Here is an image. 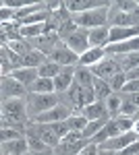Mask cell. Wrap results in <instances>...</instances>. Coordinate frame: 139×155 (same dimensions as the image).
<instances>
[{"instance_id":"cell-14","label":"cell","mask_w":139,"mask_h":155,"mask_svg":"<svg viewBox=\"0 0 139 155\" xmlns=\"http://www.w3.org/2000/svg\"><path fill=\"white\" fill-rule=\"evenodd\" d=\"M2 114L9 116H27V101L23 97H12L2 101Z\"/></svg>"},{"instance_id":"cell-35","label":"cell","mask_w":139,"mask_h":155,"mask_svg":"<svg viewBox=\"0 0 139 155\" xmlns=\"http://www.w3.org/2000/svg\"><path fill=\"white\" fill-rule=\"evenodd\" d=\"M85 137H83V132H75V130H71L60 143H64V145H75V143H79V141H83Z\"/></svg>"},{"instance_id":"cell-25","label":"cell","mask_w":139,"mask_h":155,"mask_svg":"<svg viewBox=\"0 0 139 155\" xmlns=\"http://www.w3.org/2000/svg\"><path fill=\"white\" fill-rule=\"evenodd\" d=\"M87 124H89V120L85 118L83 114H71L69 118H67V126H69V130H75V132H83Z\"/></svg>"},{"instance_id":"cell-36","label":"cell","mask_w":139,"mask_h":155,"mask_svg":"<svg viewBox=\"0 0 139 155\" xmlns=\"http://www.w3.org/2000/svg\"><path fill=\"white\" fill-rule=\"evenodd\" d=\"M120 93H123V95H131V93H139V79H137V81H127Z\"/></svg>"},{"instance_id":"cell-19","label":"cell","mask_w":139,"mask_h":155,"mask_svg":"<svg viewBox=\"0 0 139 155\" xmlns=\"http://www.w3.org/2000/svg\"><path fill=\"white\" fill-rule=\"evenodd\" d=\"M104 56H106V50H102V48H89L83 56H79V64L77 66H96L98 62H102L104 60Z\"/></svg>"},{"instance_id":"cell-10","label":"cell","mask_w":139,"mask_h":155,"mask_svg":"<svg viewBox=\"0 0 139 155\" xmlns=\"http://www.w3.org/2000/svg\"><path fill=\"white\" fill-rule=\"evenodd\" d=\"M75 71H77V66H62L60 74L54 79V89H56V93H67L71 89V85L75 83Z\"/></svg>"},{"instance_id":"cell-13","label":"cell","mask_w":139,"mask_h":155,"mask_svg":"<svg viewBox=\"0 0 139 155\" xmlns=\"http://www.w3.org/2000/svg\"><path fill=\"white\" fill-rule=\"evenodd\" d=\"M133 52H139V37L120 41V44H110L106 48V54H112V56H125V54H133Z\"/></svg>"},{"instance_id":"cell-18","label":"cell","mask_w":139,"mask_h":155,"mask_svg":"<svg viewBox=\"0 0 139 155\" xmlns=\"http://www.w3.org/2000/svg\"><path fill=\"white\" fill-rule=\"evenodd\" d=\"M11 77H12V79H17L21 85H25V87L29 89V87H31V85L40 79V72H37V68H25V66H23V68L12 71Z\"/></svg>"},{"instance_id":"cell-28","label":"cell","mask_w":139,"mask_h":155,"mask_svg":"<svg viewBox=\"0 0 139 155\" xmlns=\"http://www.w3.org/2000/svg\"><path fill=\"white\" fill-rule=\"evenodd\" d=\"M27 137V143H29V153H40V151H46L48 149V145L42 141V139H37L35 134H25Z\"/></svg>"},{"instance_id":"cell-8","label":"cell","mask_w":139,"mask_h":155,"mask_svg":"<svg viewBox=\"0 0 139 155\" xmlns=\"http://www.w3.org/2000/svg\"><path fill=\"white\" fill-rule=\"evenodd\" d=\"M135 141H139V134L135 130L131 132H123V134H118L114 139H108L106 143L100 145V149H108V151H123V149H127L129 145H133Z\"/></svg>"},{"instance_id":"cell-2","label":"cell","mask_w":139,"mask_h":155,"mask_svg":"<svg viewBox=\"0 0 139 155\" xmlns=\"http://www.w3.org/2000/svg\"><path fill=\"white\" fill-rule=\"evenodd\" d=\"M108 12H110V2L106 6L81 12V15H75V23H77V27L87 29V31L96 29V27H104V25H108Z\"/></svg>"},{"instance_id":"cell-6","label":"cell","mask_w":139,"mask_h":155,"mask_svg":"<svg viewBox=\"0 0 139 155\" xmlns=\"http://www.w3.org/2000/svg\"><path fill=\"white\" fill-rule=\"evenodd\" d=\"M92 72L93 77H98V79H102V81H108L110 83V79L118 74V72H125L120 68V64L116 62L114 58H104L102 62H98L96 66H92Z\"/></svg>"},{"instance_id":"cell-9","label":"cell","mask_w":139,"mask_h":155,"mask_svg":"<svg viewBox=\"0 0 139 155\" xmlns=\"http://www.w3.org/2000/svg\"><path fill=\"white\" fill-rule=\"evenodd\" d=\"M29 93L27 87L21 85L12 77H2V101L4 99H12V97H25Z\"/></svg>"},{"instance_id":"cell-43","label":"cell","mask_w":139,"mask_h":155,"mask_svg":"<svg viewBox=\"0 0 139 155\" xmlns=\"http://www.w3.org/2000/svg\"><path fill=\"white\" fill-rule=\"evenodd\" d=\"M27 155H31V153H27Z\"/></svg>"},{"instance_id":"cell-20","label":"cell","mask_w":139,"mask_h":155,"mask_svg":"<svg viewBox=\"0 0 139 155\" xmlns=\"http://www.w3.org/2000/svg\"><path fill=\"white\" fill-rule=\"evenodd\" d=\"M46 54L44 52H40V50H31L29 54H25L23 56V66L25 68H40L42 64H46Z\"/></svg>"},{"instance_id":"cell-7","label":"cell","mask_w":139,"mask_h":155,"mask_svg":"<svg viewBox=\"0 0 139 155\" xmlns=\"http://www.w3.org/2000/svg\"><path fill=\"white\" fill-rule=\"evenodd\" d=\"M50 60L56 62V64H60V66H75V64H79V56L71 48H67V44H60V41H58L56 48L52 50Z\"/></svg>"},{"instance_id":"cell-27","label":"cell","mask_w":139,"mask_h":155,"mask_svg":"<svg viewBox=\"0 0 139 155\" xmlns=\"http://www.w3.org/2000/svg\"><path fill=\"white\" fill-rule=\"evenodd\" d=\"M123 93H112V95L106 99V107H108V112H110V116H116L118 112H120V106H123Z\"/></svg>"},{"instance_id":"cell-37","label":"cell","mask_w":139,"mask_h":155,"mask_svg":"<svg viewBox=\"0 0 139 155\" xmlns=\"http://www.w3.org/2000/svg\"><path fill=\"white\" fill-rule=\"evenodd\" d=\"M9 19H15V11L2 6V11H0V21H2V23H9Z\"/></svg>"},{"instance_id":"cell-33","label":"cell","mask_w":139,"mask_h":155,"mask_svg":"<svg viewBox=\"0 0 139 155\" xmlns=\"http://www.w3.org/2000/svg\"><path fill=\"white\" fill-rule=\"evenodd\" d=\"M125 97V95H123ZM137 112V106L135 104H131L127 97L123 99V106H120V112H118V116H129V118H133V114Z\"/></svg>"},{"instance_id":"cell-3","label":"cell","mask_w":139,"mask_h":155,"mask_svg":"<svg viewBox=\"0 0 139 155\" xmlns=\"http://www.w3.org/2000/svg\"><path fill=\"white\" fill-rule=\"evenodd\" d=\"M71 114H73V110H71L67 104H58L54 106L52 110H48L44 114H40V116H35L31 118V122H37V124H54V122H64V120L69 118Z\"/></svg>"},{"instance_id":"cell-29","label":"cell","mask_w":139,"mask_h":155,"mask_svg":"<svg viewBox=\"0 0 139 155\" xmlns=\"http://www.w3.org/2000/svg\"><path fill=\"white\" fill-rule=\"evenodd\" d=\"M6 46H9L12 52H17L19 56H25V54H29V52L33 50L31 46H29V44H27V39H17V41H9Z\"/></svg>"},{"instance_id":"cell-42","label":"cell","mask_w":139,"mask_h":155,"mask_svg":"<svg viewBox=\"0 0 139 155\" xmlns=\"http://www.w3.org/2000/svg\"><path fill=\"white\" fill-rule=\"evenodd\" d=\"M133 130H135V132H137V134H139V120H137V122H135V128H133Z\"/></svg>"},{"instance_id":"cell-1","label":"cell","mask_w":139,"mask_h":155,"mask_svg":"<svg viewBox=\"0 0 139 155\" xmlns=\"http://www.w3.org/2000/svg\"><path fill=\"white\" fill-rule=\"evenodd\" d=\"M60 104L58 93H27V114L35 118Z\"/></svg>"},{"instance_id":"cell-31","label":"cell","mask_w":139,"mask_h":155,"mask_svg":"<svg viewBox=\"0 0 139 155\" xmlns=\"http://www.w3.org/2000/svg\"><path fill=\"white\" fill-rule=\"evenodd\" d=\"M0 137H2V143H9V141H17V139H23V132L17 130V128H2Z\"/></svg>"},{"instance_id":"cell-23","label":"cell","mask_w":139,"mask_h":155,"mask_svg":"<svg viewBox=\"0 0 139 155\" xmlns=\"http://www.w3.org/2000/svg\"><path fill=\"white\" fill-rule=\"evenodd\" d=\"M29 93H56V89H54V79H37L29 89H27Z\"/></svg>"},{"instance_id":"cell-12","label":"cell","mask_w":139,"mask_h":155,"mask_svg":"<svg viewBox=\"0 0 139 155\" xmlns=\"http://www.w3.org/2000/svg\"><path fill=\"white\" fill-rule=\"evenodd\" d=\"M106 4H108V2H96V0H69V2H64V8H67L71 15H81V12L106 6Z\"/></svg>"},{"instance_id":"cell-40","label":"cell","mask_w":139,"mask_h":155,"mask_svg":"<svg viewBox=\"0 0 139 155\" xmlns=\"http://www.w3.org/2000/svg\"><path fill=\"white\" fill-rule=\"evenodd\" d=\"M100 147V145H98ZM98 155H118V151H108V149H100V153Z\"/></svg>"},{"instance_id":"cell-39","label":"cell","mask_w":139,"mask_h":155,"mask_svg":"<svg viewBox=\"0 0 139 155\" xmlns=\"http://www.w3.org/2000/svg\"><path fill=\"white\" fill-rule=\"evenodd\" d=\"M31 155H54V149H52V147H48L46 151H40V153H31Z\"/></svg>"},{"instance_id":"cell-26","label":"cell","mask_w":139,"mask_h":155,"mask_svg":"<svg viewBox=\"0 0 139 155\" xmlns=\"http://www.w3.org/2000/svg\"><path fill=\"white\" fill-rule=\"evenodd\" d=\"M108 122H110V118H100V120H92V122H89V124L85 126V130H83V137L92 141L93 137H96L98 132L102 130V128H104V126H106V124H108Z\"/></svg>"},{"instance_id":"cell-16","label":"cell","mask_w":139,"mask_h":155,"mask_svg":"<svg viewBox=\"0 0 139 155\" xmlns=\"http://www.w3.org/2000/svg\"><path fill=\"white\" fill-rule=\"evenodd\" d=\"M118 134H123L120 128H118V122H116V118H110V122H108L104 128H102V130L92 139V143L102 145V143H106L108 139H114V137H118Z\"/></svg>"},{"instance_id":"cell-15","label":"cell","mask_w":139,"mask_h":155,"mask_svg":"<svg viewBox=\"0 0 139 155\" xmlns=\"http://www.w3.org/2000/svg\"><path fill=\"white\" fill-rule=\"evenodd\" d=\"M81 114L89 120V122H92V120H100V118H110V112H108V107H106V101H93V104L83 107Z\"/></svg>"},{"instance_id":"cell-24","label":"cell","mask_w":139,"mask_h":155,"mask_svg":"<svg viewBox=\"0 0 139 155\" xmlns=\"http://www.w3.org/2000/svg\"><path fill=\"white\" fill-rule=\"evenodd\" d=\"M60 71H62V66L56 64V62H52V60H48L46 64H42V66L37 68V72H40L42 79H56L58 74H60Z\"/></svg>"},{"instance_id":"cell-22","label":"cell","mask_w":139,"mask_h":155,"mask_svg":"<svg viewBox=\"0 0 139 155\" xmlns=\"http://www.w3.org/2000/svg\"><path fill=\"white\" fill-rule=\"evenodd\" d=\"M93 91H96V97H98V101H106L108 97L112 95L114 91H112V87L108 81H102V79H93Z\"/></svg>"},{"instance_id":"cell-11","label":"cell","mask_w":139,"mask_h":155,"mask_svg":"<svg viewBox=\"0 0 139 155\" xmlns=\"http://www.w3.org/2000/svg\"><path fill=\"white\" fill-rule=\"evenodd\" d=\"M89 46L92 48H102V50H106L110 46V27L108 25L89 29Z\"/></svg>"},{"instance_id":"cell-32","label":"cell","mask_w":139,"mask_h":155,"mask_svg":"<svg viewBox=\"0 0 139 155\" xmlns=\"http://www.w3.org/2000/svg\"><path fill=\"white\" fill-rule=\"evenodd\" d=\"M125 83H127L125 72H118V74H114V77L110 79V87H112V91H114V93H120V91H123V87H125Z\"/></svg>"},{"instance_id":"cell-4","label":"cell","mask_w":139,"mask_h":155,"mask_svg":"<svg viewBox=\"0 0 139 155\" xmlns=\"http://www.w3.org/2000/svg\"><path fill=\"white\" fill-rule=\"evenodd\" d=\"M27 132L29 134H35L37 139H42L48 147H58L60 145V139H58V134L52 130V126L50 124H37V122H29V126H27ZM25 132V134H27Z\"/></svg>"},{"instance_id":"cell-30","label":"cell","mask_w":139,"mask_h":155,"mask_svg":"<svg viewBox=\"0 0 139 155\" xmlns=\"http://www.w3.org/2000/svg\"><path fill=\"white\" fill-rule=\"evenodd\" d=\"M112 6H114L116 11L131 15V12H135V8L139 6V2H135V0H120V2H112Z\"/></svg>"},{"instance_id":"cell-17","label":"cell","mask_w":139,"mask_h":155,"mask_svg":"<svg viewBox=\"0 0 139 155\" xmlns=\"http://www.w3.org/2000/svg\"><path fill=\"white\" fill-rule=\"evenodd\" d=\"M27 153H29L27 137L17 139V141H9V143H2V155H27Z\"/></svg>"},{"instance_id":"cell-21","label":"cell","mask_w":139,"mask_h":155,"mask_svg":"<svg viewBox=\"0 0 139 155\" xmlns=\"http://www.w3.org/2000/svg\"><path fill=\"white\" fill-rule=\"evenodd\" d=\"M93 72L89 66H77V71H75V81L81 85V87H89L93 89Z\"/></svg>"},{"instance_id":"cell-38","label":"cell","mask_w":139,"mask_h":155,"mask_svg":"<svg viewBox=\"0 0 139 155\" xmlns=\"http://www.w3.org/2000/svg\"><path fill=\"white\" fill-rule=\"evenodd\" d=\"M98 153H100V147H98L96 143H89V145H87V147H85V149H83L79 155H98Z\"/></svg>"},{"instance_id":"cell-5","label":"cell","mask_w":139,"mask_h":155,"mask_svg":"<svg viewBox=\"0 0 139 155\" xmlns=\"http://www.w3.org/2000/svg\"><path fill=\"white\" fill-rule=\"evenodd\" d=\"M64 44H67V48H71L77 56H83L87 50L92 48V46H89V31L79 27L75 33H71L69 37H64Z\"/></svg>"},{"instance_id":"cell-41","label":"cell","mask_w":139,"mask_h":155,"mask_svg":"<svg viewBox=\"0 0 139 155\" xmlns=\"http://www.w3.org/2000/svg\"><path fill=\"white\" fill-rule=\"evenodd\" d=\"M133 120H135V122H137V120H139V107H137V112L133 114Z\"/></svg>"},{"instance_id":"cell-34","label":"cell","mask_w":139,"mask_h":155,"mask_svg":"<svg viewBox=\"0 0 139 155\" xmlns=\"http://www.w3.org/2000/svg\"><path fill=\"white\" fill-rule=\"evenodd\" d=\"M50 126H52V130L58 134V139H60V141H62V139L71 132L69 126H67V120H64V122H54V124H50Z\"/></svg>"}]
</instances>
